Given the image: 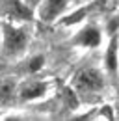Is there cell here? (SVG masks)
Returning a JSON list of instances; mask_svg holds the SVG:
<instances>
[{"label": "cell", "instance_id": "cell-1", "mask_svg": "<svg viewBox=\"0 0 119 121\" xmlns=\"http://www.w3.org/2000/svg\"><path fill=\"white\" fill-rule=\"evenodd\" d=\"M28 47V32L13 22H2V50L6 56H21Z\"/></svg>", "mask_w": 119, "mask_h": 121}, {"label": "cell", "instance_id": "cell-10", "mask_svg": "<svg viewBox=\"0 0 119 121\" xmlns=\"http://www.w3.org/2000/svg\"><path fill=\"white\" fill-rule=\"evenodd\" d=\"M26 6H28L30 9H37L39 8V4H41V0H22Z\"/></svg>", "mask_w": 119, "mask_h": 121}, {"label": "cell", "instance_id": "cell-8", "mask_svg": "<svg viewBox=\"0 0 119 121\" xmlns=\"http://www.w3.org/2000/svg\"><path fill=\"white\" fill-rule=\"evenodd\" d=\"M15 82L9 80V78H2L0 80V103L8 104L11 99L15 97Z\"/></svg>", "mask_w": 119, "mask_h": 121}, {"label": "cell", "instance_id": "cell-12", "mask_svg": "<svg viewBox=\"0 0 119 121\" xmlns=\"http://www.w3.org/2000/svg\"><path fill=\"white\" fill-rule=\"evenodd\" d=\"M4 121H22V119H21L19 116H8V117H6Z\"/></svg>", "mask_w": 119, "mask_h": 121}, {"label": "cell", "instance_id": "cell-5", "mask_svg": "<svg viewBox=\"0 0 119 121\" xmlns=\"http://www.w3.org/2000/svg\"><path fill=\"white\" fill-rule=\"evenodd\" d=\"M48 90V84L41 82V80H35V82H30L26 86H22L19 90V99L21 101H35V99H41Z\"/></svg>", "mask_w": 119, "mask_h": 121}, {"label": "cell", "instance_id": "cell-9", "mask_svg": "<svg viewBox=\"0 0 119 121\" xmlns=\"http://www.w3.org/2000/svg\"><path fill=\"white\" fill-rule=\"evenodd\" d=\"M45 65V56L43 54H35V56H32L26 63V69H28V73H37V71H41V67Z\"/></svg>", "mask_w": 119, "mask_h": 121}, {"label": "cell", "instance_id": "cell-2", "mask_svg": "<svg viewBox=\"0 0 119 121\" xmlns=\"http://www.w3.org/2000/svg\"><path fill=\"white\" fill-rule=\"evenodd\" d=\"M67 6H69V0H41L37 8V15L43 22H54L63 15Z\"/></svg>", "mask_w": 119, "mask_h": 121}, {"label": "cell", "instance_id": "cell-7", "mask_svg": "<svg viewBox=\"0 0 119 121\" xmlns=\"http://www.w3.org/2000/svg\"><path fill=\"white\" fill-rule=\"evenodd\" d=\"M104 67L108 69V73H115L117 71V37L114 35L110 45L104 52Z\"/></svg>", "mask_w": 119, "mask_h": 121}, {"label": "cell", "instance_id": "cell-3", "mask_svg": "<svg viewBox=\"0 0 119 121\" xmlns=\"http://www.w3.org/2000/svg\"><path fill=\"white\" fill-rule=\"evenodd\" d=\"M74 88L78 91H99L102 88V76L95 69H84L74 78Z\"/></svg>", "mask_w": 119, "mask_h": 121}, {"label": "cell", "instance_id": "cell-6", "mask_svg": "<svg viewBox=\"0 0 119 121\" xmlns=\"http://www.w3.org/2000/svg\"><path fill=\"white\" fill-rule=\"evenodd\" d=\"M8 2V13L17 21H32L34 9H30L22 0H6Z\"/></svg>", "mask_w": 119, "mask_h": 121}, {"label": "cell", "instance_id": "cell-11", "mask_svg": "<svg viewBox=\"0 0 119 121\" xmlns=\"http://www.w3.org/2000/svg\"><path fill=\"white\" fill-rule=\"evenodd\" d=\"M69 121H89V114H84V116H76V117H71Z\"/></svg>", "mask_w": 119, "mask_h": 121}, {"label": "cell", "instance_id": "cell-4", "mask_svg": "<svg viewBox=\"0 0 119 121\" xmlns=\"http://www.w3.org/2000/svg\"><path fill=\"white\" fill-rule=\"evenodd\" d=\"M73 41L76 43V45H80V47L97 48V47L101 45V41H102V35H101V30H99L97 26L88 24V26H84L82 30H80L76 35H74Z\"/></svg>", "mask_w": 119, "mask_h": 121}]
</instances>
